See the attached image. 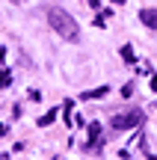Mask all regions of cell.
Returning <instances> with one entry per match:
<instances>
[{"label": "cell", "instance_id": "6da1fadb", "mask_svg": "<svg viewBox=\"0 0 157 160\" xmlns=\"http://www.w3.org/2000/svg\"><path fill=\"white\" fill-rule=\"evenodd\" d=\"M42 12H45L47 24H51V27L56 30L65 42H77V39H80V27H77V21H74L65 9H59V6H45Z\"/></svg>", "mask_w": 157, "mask_h": 160}, {"label": "cell", "instance_id": "7a4b0ae2", "mask_svg": "<svg viewBox=\"0 0 157 160\" xmlns=\"http://www.w3.org/2000/svg\"><path fill=\"white\" fill-rule=\"evenodd\" d=\"M142 122H145V113H142V110H128V113L113 116L110 125H113V131H128V128H136V125H142Z\"/></svg>", "mask_w": 157, "mask_h": 160}, {"label": "cell", "instance_id": "3957f363", "mask_svg": "<svg viewBox=\"0 0 157 160\" xmlns=\"http://www.w3.org/2000/svg\"><path fill=\"white\" fill-rule=\"evenodd\" d=\"M140 21L148 30H157V9H140Z\"/></svg>", "mask_w": 157, "mask_h": 160}, {"label": "cell", "instance_id": "277c9868", "mask_svg": "<svg viewBox=\"0 0 157 160\" xmlns=\"http://www.w3.org/2000/svg\"><path fill=\"white\" fill-rule=\"evenodd\" d=\"M6 83H9V74L3 71V74H0V86H6Z\"/></svg>", "mask_w": 157, "mask_h": 160}]
</instances>
